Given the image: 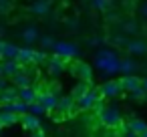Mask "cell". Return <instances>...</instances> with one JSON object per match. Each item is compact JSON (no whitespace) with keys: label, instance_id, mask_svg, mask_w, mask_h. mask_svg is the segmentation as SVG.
<instances>
[{"label":"cell","instance_id":"1","mask_svg":"<svg viewBox=\"0 0 147 137\" xmlns=\"http://www.w3.org/2000/svg\"><path fill=\"white\" fill-rule=\"evenodd\" d=\"M119 59H117V55L113 53V51H101L99 55H97V67L105 73V75H113V73H117L119 71Z\"/></svg>","mask_w":147,"mask_h":137},{"label":"cell","instance_id":"2","mask_svg":"<svg viewBox=\"0 0 147 137\" xmlns=\"http://www.w3.org/2000/svg\"><path fill=\"white\" fill-rule=\"evenodd\" d=\"M97 113H99V119L105 127H119L121 125V115L115 107H105L103 105Z\"/></svg>","mask_w":147,"mask_h":137},{"label":"cell","instance_id":"3","mask_svg":"<svg viewBox=\"0 0 147 137\" xmlns=\"http://www.w3.org/2000/svg\"><path fill=\"white\" fill-rule=\"evenodd\" d=\"M101 99V93L99 91H87L79 101H77V107L81 109V111H87V109H91V107H95V103Z\"/></svg>","mask_w":147,"mask_h":137},{"label":"cell","instance_id":"4","mask_svg":"<svg viewBox=\"0 0 147 137\" xmlns=\"http://www.w3.org/2000/svg\"><path fill=\"white\" fill-rule=\"evenodd\" d=\"M71 71H73V75H77L81 81H85V83H89L91 79H93V71L87 67V65H83V63H73L71 65Z\"/></svg>","mask_w":147,"mask_h":137},{"label":"cell","instance_id":"5","mask_svg":"<svg viewBox=\"0 0 147 137\" xmlns=\"http://www.w3.org/2000/svg\"><path fill=\"white\" fill-rule=\"evenodd\" d=\"M36 101H38V103L45 107V111H49V113H51V111H55V109H57V105H59V99H57L53 93H40V95L36 97Z\"/></svg>","mask_w":147,"mask_h":137},{"label":"cell","instance_id":"6","mask_svg":"<svg viewBox=\"0 0 147 137\" xmlns=\"http://www.w3.org/2000/svg\"><path fill=\"white\" fill-rule=\"evenodd\" d=\"M20 123H22V127L24 129H28V131H40V123H38V119H36V115H32V113H22L20 115Z\"/></svg>","mask_w":147,"mask_h":137},{"label":"cell","instance_id":"7","mask_svg":"<svg viewBox=\"0 0 147 137\" xmlns=\"http://www.w3.org/2000/svg\"><path fill=\"white\" fill-rule=\"evenodd\" d=\"M55 53L59 55V57H65V59H69V57H77V47L75 45H69V43H57L55 45Z\"/></svg>","mask_w":147,"mask_h":137},{"label":"cell","instance_id":"8","mask_svg":"<svg viewBox=\"0 0 147 137\" xmlns=\"http://www.w3.org/2000/svg\"><path fill=\"white\" fill-rule=\"evenodd\" d=\"M99 93H101V97H117L121 93V85H119V81H107L99 89Z\"/></svg>","mask_w":147,"mask_h":137},{"label":"cell","instance_id":"9","mask_svg":"<svg viewBox=\"0 0 147 137\" xmlns=\"http://www.w3.org/2000/svg\"><path fill=\"white\" fill-rule=\"evenodd\" d=\"M119 85H121V91H135V89H139L141 87V79H137V77H133V75H125L121 81H119Z\"/></svg>","mask_w":147,"mask_h":137},{"label":"cell","instance_id":"10","mask_svg":"<svg viewBox=\"0 0 147 137\" xmlns=\"http://www.w3.org/2000/svg\"><path fill=\"white\" fill-rule=\"evenodd\" d=\"M36 97H38V93H36L32 87H22V89H18V99H20L22 103H26V105L34 103Z\"/></svg>","mask_w":147,"mask_h":137},{"label":"cell","instance_id":"11","mask_svg":"<svg viewBox=\"0 0 147 137\" xmlns=\"http://www.w3.org/2000/svg\"><path fill=\"white\" fill-rule=\"evenodd\" d=\"M12 101H18V89L16 87H6L4 91H0V105L12 103Z\"/></svg>","mask_w":147,"mask_h":137},{"label":"cell","instance_id":"12","mask_svg":"<svg viewBox=\"0 0 147 137\" xmlns=\"http://www.w3.org/2000/svg\"><path fill=\"white\" fill-rule=\"evenodd\" d=\"M16 73H20L18 61H4L2 63V77H14Z\"/></svg>","mask_w":147,"mask_h":137},{"label":"cell","instance_id":"13","mask_svg":"<svg viewBox=\"0 0 147 137\" xmlns=\"http://www.w3.org/2000/svg\"><path fill=\"white\" fill-rule=\"evenodd\" d=\"M127 51L133 55H145L147 53V43L145 40H129L127 43Z\"/></svg>","mask_w":147,"mask_h":137},{"label":"cell","instance_id":"14","mask_svg":"<svg viewBox=\"0 0 147 137\" xmlns=\"http://www.w3.org/2000/svg\"><path fill=\"white\" fill-rule=\"evenodd\" d=\"M57 109H59L61 113H73V111H75V99H73V97H63V99H59Z\"/></svg>","mask_w":147,"mask_h":137},{"label":"cell","instance_id":"15","mask_svg":"<svg viewBox=\"0 0 147 137\" xmlns=\"http://www.w3.org/2000/svg\"><path fill=\"white\" fill-rule=\"evenodd\" d=\"M67 61V59H65ZM65 61H63V57H55L53 61H51V65H49V71H51V75H61L63 71H65Z\"/></svg>","mask_w":147,"mask_h":137},{"label":"cell","instance_id":"16","mask_svg":"<svg viewBox=\"0 0 147 137\" xmlns=\"http://www.w3.org/2000/svg\"><path fill=\"white\" fill-rule=\"evenodd\" d=\"M16 121H20V115H18V113H10V111L0 113V123H2L4 127H6V125H12V123H16Z\"/></svg>","mask_w":147,"mask_h":137},{"label":"cell","instance_id":"17","mask_svg":"<svg viewBox=\"0 0 147 137\" xmlns=\"http://www.w3.org/2000/svg\"><path fill=\"white\" fill-rule=\"evenodd\" d=\"M32 57H34V51H32V49H18L16 61H18L20 65H24V63H32Z\"/></svg>","mask_w":147,"mask_h":137},{"label":"cell","instance_id":"18","mask_svg":"<svg viewBox=\"0 0 147 137\" xmlns=\"http://www.w3.org/2000/svg\"><path fill=\"white\" fill-rule=\"evenodd\" d=\"M119 71H121V73H125V75H131V73H135V71H137V63H135V61H131V59L121 61V63H119Z\"/></svg>","mask_w":147,"mask_h":137},{"label":"cell","instance_id":"19","mask_svg":"<svg viewBox=\"0 0 147 137\" xmlns=\"http://www.w3.org/2000/svg\"><path fill=\"white\" fill-rule=\"evenodd\" d=\"M129 131H133L135 135H141L143 131H147V125L141 119H133V121H129Z\"/></svg>","mask_w":147,"mask_h":137},{"label":"cell","instance_id":"20","mask_svg":"<svg viewBox=\"0 0 147 137\" xmlns=\"http://www.w3.org/2000/svg\"><path fill=\"white\" fill-rule=\"evenodd\" d=\"M16 57H18V47H14V45H4L2 59H6V61H16Z\"/></svg>","mask_w":147,"mask_h":137},{"label":"cell","instance_id":"21","mask_svg":"<svg viewBox=\"0 0 147 137\" xmlns=\"http://www.w3.org/2000/svg\"><path fill=\"white\" fill-rule=\"evenodd\" d=\"M12 81H14V85H16L18 89L30 87V79H28V75H24V73H16V75L12 77Z\"/></svg>","mask_w":147,"mask_h":137},{"label":"cell","instance_id":"22","mask_svg":"<svg viewBox=\"0 0 147 137\" xmlns=\"http://www.w3.org/2000/svg\"><path fill=\"white\" fill-rule=\"evenodd\" d=\"M22 38H24L26 43H34V40L38 38V30H36L34 26H28V28L22 32Z\"/></svg>","mask_w":147,"mask_h":137},{"label":"cell","instance_id":"23","mask_svg":"<svg viewBox=\"0 0 147 137\" xmlns=\"http://www.w3.org/2000/svg\"><path fill=\"white\" fill-rule=\"evenodd\" d=\"M87 91H89V83H81V85H77V87H75V91H73V95H71V97H73L75 101H79Z\"/></svg>","mask_w":147,"mask_h":137},{"label":"cell","instance_id":"24","mask_svg":"<svg viewBox=\"0 0 147 137\" xmlns=\"http://www.w3.org/2000/svg\"><path fill=\"white\" fill-rule=\"evenodd\" d=\"M49 8H51V0H42V2L32 4V12H36V14H45Z\"/></svg>","mask_w":147,"mask_h":137},{"label":"cell","instance_id":"25","mask_svg":"<svg viewBox=\"0 0 147 137\" xmlns=\"http://www.w3.org/2000/svg\"><path fill=\"white\" fill-rule=\"evenodd\" d=\"M28 113H32V115H36V117H38V115H42V113H47V111H45V107H42L38 101H34V103H30V105H28Z\"/></svg>","mask_w":147,"mask_h":137},{"label":"cell","instance_id":"26","mask_svg":"<svg viewBox=\"0 0 147 137\" xmlns=\"http://www.w3.org/2000/svg\"><path fill=\"white\" fill-rule=\"evenodd\" d=\"M131 95H133V99H143V97H145L147 93H145V91H143V89L139 87V89H135V91H131Z\"/></svg>","mask_w":147,"mask_h":137},{"label":"cell","instance_id":"27","mask_svg":"<svg viewBox=\"0 0 147 137\" xmlns=\"http://www.w3.org/2000/svg\"><path fill=\"white\" fill-rule=\"evenodd\" d=\"M93 6H95V8H107V6H109V0H95Z\"/></svg>","mask_w":147,"mask_h":137},{"label":"cell","instance_id":"28","mask_svg":"<svg viewBox=\"0 0 147 137\" xmlns=\"http://www.w3.org/2000/svg\"><path fill=\"white\" fill-rule=\"evenodd\" d=\"M40 45H42V47H55L57 43H55V40H53L51 36H45V38L40 40Z\"/></svg>","mask_w":147,"mask_h":137},{"label":"cell","instance_id":"29","mask_svg":"<svg viewBox=\"0 0 147 137\" xmlns=\"http://www.w3.org/2000/svg\"><path fill=\"white\" fill-rule=\"evenodd\" d=\"M135 28H137V26H135L133 22H127V24H125V30H127V32H133Z\"/></svg>","mask_w":147,"mask_h":137},{"label":"cell","instance_id":"30","mask_svg":"<svg viewBox=\"0 0 147 137\" xmlns=\"http://www.w3.org/2000/svg\"><path fill=\"white\" fill-rule=\"evenodd\" d=\"M6 87H8V83H6V79H4V77H0V91H4Z\"/></svg>","mask_w":147,"mask_h":137},{"label":"cell","instance_id":"31","mask_svg":"<svg viewBox=\"0 0 147 137\" xmlns=\"http://www.w3.org/2000/svg\"><path fill=\"white\" fill-rule=\"evenodd\" d=\"M6 8H8V0H0V10L4 12Z\"/></svg>","mask_w":147,"mask_h":137},{"label":"cell","instance_id":"32","mask_svg":"<svg viewBox=\"0 0 147 137\" xmlns=\"http://www.w3.org/2000/svg\"><path fill=\"white\" fill-rule=\"evenodd\" d=\"M141 89L147 93V79H141Z\"/></svg>","mask_w":147,"mask_h":137},{"label":"cell","instance_id":"33","mask_svg":"<svg viewBox=\"0 0 147 137\" xmlns=\"http://www.w3.org/2000/svg\"><path fill=\"white\" fill-rule=\"evenodd\" d=\"M32 137H47V135H45V133H40V131H34V133H32Z\"/></svg>","mask_w":147,"mask_h":137},{"label":"cell","instance_id":"34","mask_svg":"<svg viewBox=\"0 0 147 137\" xmlns=\"http://www.w3.org/2000/svg\"><path fill=\"white\" fill-rule=\"evenodd\" d=\"M4 45L6 43H0V59H2V53H4Z\"/></svg>","mask_w":147,"mask_h":137},{"label":"cell","instance_id":"35","mask_svg":"<svg viewBox=\"0 0 147 137\" xmlns=\"http://www.w3.org/2000/svg\"><path fill=\"white\" fill-rule=\"evenodd\" d=\"M137 137H147V131H143L141 135H137Z\"/></svg>","mask_w":147,"mask_h":137},{"label":"cell","instance_id":"36","mask_svg":"<svg viewBox=\"0 0 147 137\" xmlns=\"http://www.w3.org/2000/svg\"><path fill=\"white\" fill-rule=\"evenodd\" d=\"M143 14H145V16H147V6H143Z\"/></svg>","mask_w":147,"mask_h":137},{"label":"cell","instance_id":"37","mask_svg":"<svg viewBox=\"0 0 147 137\" xmlns=\"http://www.w3.org/2000/svg\"><path fill=\"white\" fill-rule=\"evenodd\" d=\"M0 77H2V63H0Z\"/></svg>","mask_w":147,"mask_h":137},{"label":"cell","instance_id":"38","mask_svg":"<svg viewBox=\"0 0 147 137\" xmlns=\"http://www.w3.org/2000/svg\"><path fill=\"white\" fill-rule=\"evenodd\" d=\"M2 127H4V125H2V123H0V131H2Z\"/></svg>","mask_w":147,"mask_h":137},{"label":"cell","instance_id":"39","mask_svg":"<svg viewBox=\"0 0 147 137\" xmlns=\"http://www.w3.org/2000/svg\"><path fill=\"white\" fill-rule=\"evenodd\" d=\"M0 113H2V109H0Z\"/></svg>","mask_w":147,"mask_h":137}]
</instances>
